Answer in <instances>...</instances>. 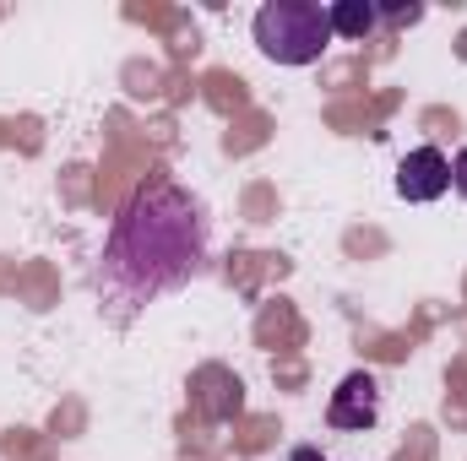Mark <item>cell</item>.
Returning a JSON list of instances; mask_svg holds the SVG:
<instances>
[{"label": "cell", "instance_id": "obj_1", "mask_svg": "<svg viewBox=\"0 0 467 461\" xmlns=\"http://www.w3.org/2000/svg\"><path fill=\"white\" fill-rule=\"evenodd\" d=\"M196 266H202V212L174 185L141 190L109 239V282H125L130 299H141L185 282Z\"/></svg>", "mask_w": 467, "mask_h": 461}, {"label": "cell", "instance_id": "obj_2", "mask_svg": "<svg viewBox=\"0 0 467 461\" xmlns=\"http://www.w3.org/2000/svg\"><path fill=\"white\" fill-rule=\"evenodd\" d=\"M255 44L277 66H310V60H321L327 44H332L327 5H316V0H266L255 11Z\"/></svg>", "mask_w": 467, "mask_h": 461}, {"label": "cell", "instance_id": "obj_3", "mask_svg": "<svg viewBox=\"0 0 467 461\" xmlns=\"http://www.w3.org/2000/svg\"><path fill=\"white\" fill-rule=\"evenodd\" d=\"M451 190V163L441 147H419L397 163V196L402 201H435Z\"/></svg>", "mask_w": 467, "mask_h": 461}, {"label": "cell", "instance_id": "obj_4", "mask_svg": "<svg viewBox=\"0 0 467 461\" xmlns=\"http://www.w3.org/2000/svg\"><path fill=\"white\" fill-rule=\"evenodd\" d=\"M332 429H369L380 418V385L369 369H353L348 380L332 391V407H327Z\"/></svg>", "mask_w": 467, "mask_h": 461}, {"label": "cell", "instance_id": "obj_5", "mask_svg": "<svg viewBox=\"0 0 467 461\" xmlns=\"http://www.w3.org/2000/svg\"><path fill=\"white\" fill-rule=\"evenodd\" d=\"M327 22H332V38H364V33L375 27V5H364V0H337V5H327Z\"/></svg>", "mask_w": 467, "mask_h": 461}, {"label": "cell", "instance_id": "obj_6", "mask_svg": "<svg viewBox=\"0 0 467 461\" xmlns=\"http://www.w3.org/2000/svg\"><path fill=\"white\" fill-rule=\"evenodd\" d=\"M451 185H457V190L467 196V147L457 152V158H451Z\"/></svg>", "mask_w": 467, "mask_h": 461}, {"label": "cell", "instance_id": "obj_7", "mask_svg": "<svg viewBox=\"0 0 467 461\" xmlns=\"http://www.w3.org/2000/svg\"><path fill=\"white\" fill-rule=\"evenodd\" d=\"M386 16H391V22H419L424 11H419V5H386Z\"/></svg>", "mask_w": 467, "mask_h": 461}]
</instances>
